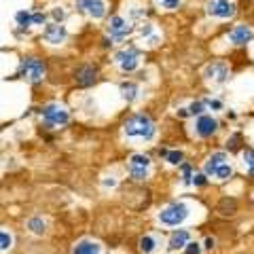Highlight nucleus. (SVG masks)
Instances as JSON below:
<instances>
[{"label": "nucleus", "instance_id": "obj_6", "mask_svg": "<svg viewBox=\"0 0 254 254\" xmlns=\"http://www.w3.org/2000/svg\"><path fill=\"white\" fill-rule=\"evenodd\" d=\"M43 119H45L47 125L60 127V125H66L68 123V113L62 106H58V104H49V106L43 108Z\"/></svg>", "mask_w": 254, "mask_h": 254}, {"label": "nucleus", "instance_id": "obj_12", "mask_svg": "<svg viewBox=\"0 0 254 254\" xmlns=\"http://www.w3.org/2000/svg\"><path fill=\"white\" fill-rule=\"evenodd\" d=\"M110 36H115V38H125L127 34H129V23H127L123 17H119V15H117V17H113V19H110Z\"/></svg>", "mask_w": 254, "mask_h": 254}, {"label": "nucleus", "instance_id": "obj_3", "mask_svg": "<svg viewBox=\"0 0 254 254\" xmlns=\"http://www.w3.org/2000/svg\"><path fill=\"white\" fill-rule=\"evenodd\" d=\"M189 214H190V210H189L187 203L174 201V203L165 205V208L159 212V222L165 225V227H178L189 218Z\"/></svg>", "mask_w": 254, "mask_h": 254}, {"label": "nucleus", "instance_id": "obj_24", "mask_svg": "<svg viewBox=\"0 0 254 254\" xmlns=\"http://www.w3.org/2000/svg\"><path fill=\"white\" fill-rule=\"evenodd\" d=\"M17 23H19V26H23V28L30 26V23H32V15L26 13V11H19L17 13Z\"/></svg>", "mask_w": 254, "mask_h": 254}, {"label": "nucleus", "instance_id": "obj_5", "mask_svg": "<svg viewBox=\"0 0 254 254\" xmlns=\"http://www.w3.org/2000/svg\"><path fill=\"white\" fill-rule=\"evenodd\" d=\"M150 172V159L146 155H131L129 159V174L133 180H144Z\"/></svg>", "mask_w": 254, "mask_h": 254}, {"label": "nucleus", "instance_id": "obj_23", "mask_svg": "<svg viewBox=\"0 0 254 254\" xmlns=\"http://www.w3.org/2000/svg\"><path fill=\"white\" fill-rule=\"evenodd\" d=\"M165 159H168L172 165H180L182 163V153L180 150H170V153H165Z\"/></svg>", "mask_w": 254, "mask_h": 254}, {"label": "nucleus", "instance_id": "obj_27", "mask_svg": "<svg viewBox=\"0 0 254 254\" xmlns=\"http://www.w3.org/2000/svg\"><path fill=\"white\" fill-rule=\"evenodd\" d=\"M201 110H203V104H201V102H195V104H190L189 113H190V115H199Z\"/></svg>", "mask_w": 254, "mask_h": 254}, {"label": "nucleus", "instance_id": "obj_2", "mask_svg": "<svg viewBox=\"0 0 254 254\" xmlns=\"http://www.w3.org/2000/svg\"><path fill=\"white\" fill-rule=\"evenodd\" d=\"M125 133H127V138L150 140V138L155 136V123L150 121L146 115H133V117L127 119Z\"/></svg>", "mask_w": 254, "mask_h": 254}, {"label": "nucleus", "instance_id": "obj_4", "mask_svg": "<svg viewBox=\"0 0 254 254\" xmlns=\"http://www.w3.org/2000/svg\"><path fill=\"white\" fill-rule=\"evenodd\" d=\"M19 72L23 78H28V81L32 83H38L41 78L45 76L47 72V68H45V64L41 60H36V58H26L21 62V66H19Z\"/></svg>", "mask_w": 254, "mask_h": 254}, {"label": "nucleus", "instance_id": "obj_10", "mask_svg": "<svg viewBox=\"0 0 254 254\" xmlns=\"http://www.w3.org/2000/svg\"><path fill=\"white\" fill-rule=\"evenodd\" d=\"M195 127H197V133H199L201 138H208V136H212V133L216 131L218 121H216V119H212V117H208V115H203V117L197 119Z\"/></svg>", "mask_w": 254, "mask_h": 254}, {"label": "nucleus", "instance_id": "obj_14", "mask_svg": "<svg viewBox=\"0 0 254 254\" xmlns=\"http://www.w3.org/2000/svg\"><path fill=\"white\" fill-rule=\"evenodd\" d=\"M252 36H254V32H252L248 26H237L235 30H231V34H229V38H231V43H235V45H244V43H248Z\"/></svg>", "mask_w": 254, "mask_h": 254}, {"label": "nucleus", "instance_id": "obj_29", "mask_svg": "<svg viewBox=\"0 0 254 254\" xmlns=\"http://www.w3.org/2000/svg\"><path fill=\"white\" fill-rule=\"evenodd\" d=\"M165 9H176V6L180 4V0H161Z\"/></svg>", "mask_w": 254, "mask_h": 254}, {"label": "nucleus", "instance_id": "obj_25", "mask_svg": "<svg viewBox=\"0 0 254 254\" xmlns=\"http://www.w3.org/2000/svg\"><path fill=\"white\" fill-rule=\"evenodd\" d=\"M185 254H201V244L189 242V244L185 246Z\"/></svg>", "mask_w": 254, "mask_h": 254}, {"label": "nucleus", "instance_id": "obj_8", "mask_svg": "<svg viewBox=\"0 0 254 254\" xmlns=\"http://www.w3.org/2000/svg\"><path fill=\"white\" fill-rule=\"evenodd\" d=\"M76 4H78L81 11H85L87 15H91V17H95V19L104 17V13H106L104 0H76Z\"/></svg>", "mask_w": 254, "mask_h": 254}, {"label": "nucleus", "instance_id": "obj_13", "mask_svg": "<svg viewBox=\"0 0 254 254\" xmlns=\"http://www.w3.org/2000/svg\"><path fill=\"white\" fill-rule=\"evenodd\" d=\"M45 38L51 45H60L64 38H66V30H64L60 23H49V26L45 28Z\"/></svg>", "mask_w": 254, "mask_h": 254}, {"label": "nucleus", "instance_id": "obj_20", "mask_svg": "<svg viewBox=\"0 0 254 254\" xmlns=\"http://www.w3.org/2000/svg\"><path fill=\"white\" fill-rule=\"evenodd\" d=\"M242 159H244V170L248 172L250 176H254V150L252 148H246Z\"/></svg>", "mask_w": 254, "mask_h": 254}, {"label": "nucleus", "instance_id": "obj_28", "mask_svg": "<svg viewBox=\"0 0 254 254\" xmlns=\"http://www.w3.org/2000/svg\"><path fill=\"white\" fill-rule=\"evenodd\" d=\"M182 176H185V185H189L190 178H193V176H190V168H189V165H182Z\"/></svg>", "mask_w": 254, "mask_h": 254}, {"label": "nucleus", "instance_id": "obj_1", "mask_svg": "<svg viewBox=\"0 0 254 254\" xmlns=\"http://www.w3.org/2000/svg\"><path fill=\"white\" fill-rule=\"evenodd\" d=\"M203 170H205V176H210L214 180H227L233 174V165L227 153H212L208 157V161H205Z\"/></svg>", "mask_w": 254, "mask_h": 254}, {"label": "nucleus", "instance_id": "obj_21", "mask_svg": "<svg viewBox=\"0 0 254 254\" xmlns=\"http://www.w3.org/2000/svg\"><path fill=\"white\" fill-rule=\"evenodd\" d=\"M13 246V235L9 231H4V229H0V254L6 252Z\"/></svg>", "mask_w": 254, "mask_h": 254}, {"label": "nucleus", "instance_id": "obj_9", "mask_svg": "<svg viewBox=\"0 0 254 254\" xmlns=\"http://www.w3.org/2000/svg\"><path fill=\"white\" fill-rule=\"evenodd\" d=\"M117 64L121 66L125 72H131L133 68L138 66V51L136 49H125V51H119L117 53Z\"/></svg>", "mask_w": 254, "mask_h": 254}, {"label": "nucleus", "instance_id": "obj_32", "mask_svg": "<svg viewBox=\"0 0 254 254\" xmlns=\"http://www.w3.org/2000/svg\"><path fill=\"white\" fill-rule=\"evenodd\" d=\"M205 248H208V250L214 248V240H212V237H208V240H205Z\"/></svg>", "mask_w": 254, "mask_h": 254}, {"label": "nucleus", "instance_id": "obj_26", "mask_svg": "<svg viewBox=\"0 0 254 254\" xmlns=\"http://www.w3.org/2000/svg\"><path fill=\"white\" fill-rule=\"evenodd\" d=\"M190 182H193V185H197V187H203V185H205V174H195Z\"/></svg>", "mask_w": 254, "mask_h": 254}, {"label": "nucleus", "instance_id": "obj_19", "mask_svg": "<svg viewBox=\"0 0 254 254\" xmlns=\"http://www.w3.org/2000/svg\"><path fill=\"white\" fill-rule=\"evenodd\" d=\"M121 93L127 102H133L138 98V85L136 83H123L121 85Z\"/></svg>", "mask_w": 254, "mask_h": 254}, {"label": "nucleus", "instance_id": "obj_15", "mask_svg": "<svg viewBox=\"0 0 254 254\" xmlns=\"http://www.w3.org/2000/svg\"><path fill=\"white\" fill-rule=\"evenodd\" d=\"M189 240H190V235H189V231H185V229H180V231H174L172 235H170V248L172 250H185V246L189 244Z\"/></svg>", "mask_w": 254, "mask_h": 254}, {"label": "nucleus", "instance_id": "obj_18", "mask_svg": "<svg viewBox=\"0 0 254 254\" xmlns=\"http://www.w3.org/2000/svg\"><path fill=\"white\" fill-rule=\"evenodd\" d=\"M95 81V70L91 68V66H85V68H81V70H78V72H76V83L78 85H91Z\"/></svg>", "mask_w": 254, "mask_h": 254}, {"label": "nucleus", "instance_id": "obj_16", "mask_svg": "<svg viewBox=\"0 0 254 254\" xmlns=\"http://www.w3.org/2000/svg\"><path fill=\"white\" fill-rule=\"evenodd\" d=\"M205 76L214 78V81H218V83H222V81H227L229 70H227L225 64H212V66L205 68Z\"/></svg>", "mask_w": 254, "mask_h": 254}, {"label": "nucleus", "instance_id": "obj_17", "mask_svg": "<svg viewBox=\"0 0 254 254\" xmlns=\"http://www.w3.org/2000/svg\"><path fill=\"white\" fill-rule=\"evenodd\" d=\"M157 248H159V237H155V235L140 237V250L144 254H155Z\"/></svg>", "mask_w": 254, "mask_h": 254}, {"label": "nucleus", "instance_id": "obj_22", "mask_svg": "<svg viewBox=\"0 0 254 254\" xmlns=\"http://www.w3.org/2000/svg\"><path fill=\"white\" fill-rule=\"evenodd\" d=\"M28 229L34 235H43L45 233V220L43 218H32L30 222H28Z\"/></svg>", "mask_w": 254, "mask_h": 254}, {"label": "nucleus", "instance_id": "obj_11", "mask_svg": "<svg viewBox=\"0 0 254 254\" xmlns=\"http://www.w3.org/2000/svg\"><path fill=\"white\" fill-rule=\"evenodd\" d=\"M102 252H104L102 244L95 240H81L72 250V254H102Z\"/></svg>", "mask_w": 254, "mask_h": 254}, {"label": "nucleus", "instance_id": "obj_31", "mask_svg": "<svg viewBox=\"0 0 254 254\" xmlns=\"http://www.w3.org/2000/svg\"><path fill=\"white\" fill-rule=\"evenodd\" d=\"M53 17H55V19H62V17H64V11H62V9H55V11H53Z\"/></svg>", "mask_w": 254, "mask_h": 254}, {"label": "nucleus", "instance_id": "obj_30", "mask_svg": "<svg viewBox=\"0 0 254 254\" xmlns=\"http://www.w3.org/2000/svg\"><path fill=\"white\" fill-rule=\"evenodd\" d=\"M32 21H34V23H43L45 21V15L43 13H34V15H32Z\"/></svg>", "mask_w": 254, "mask_h": 254}, {"label": "nucleus", "instance_id": "obj_7", "mask_svg": "<svg viewBox=\"0 0 254 254\" xmlns=\"http://www.w3.org/2000/svg\"><path fill=\"white\" fill-rule=\"evenodd\" d=\"M208 13L214 15V17H231V15L235 13V4L233 0H212V2L208 4Z\"/></svg>", "mask_w": 254, "mask_h": 254}]
</instances>
